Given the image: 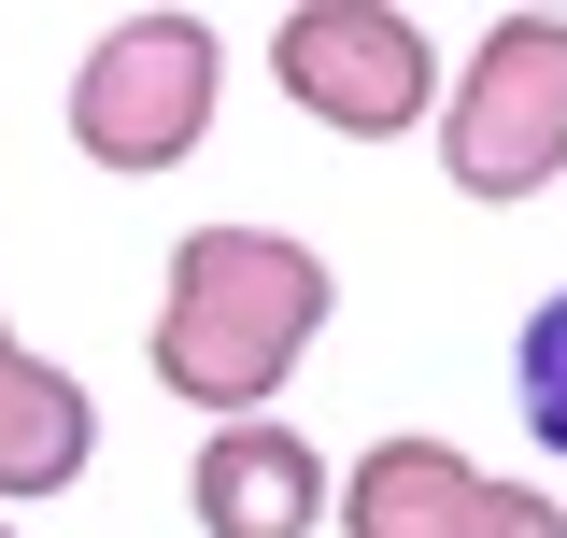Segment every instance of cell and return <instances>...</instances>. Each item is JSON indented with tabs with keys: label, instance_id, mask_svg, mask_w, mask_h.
Wrapping results in <instances>:
<instances>
[{
	"label": "cell",
	"instance_id": "obj_6",
	"mask_svg": "<svg viewBox=\"0 0 567 538\" xmlns=\"http://www.w3.org/2000/svg\"><path fill=\"white\" fill-rule=\"evenodd\" d=\"M100 468V397L71 383L58 354H0V510H43V496H71V482Z\"/></svg>",
	"mask_w": 567,
	"mask_h": 538
},
{
	"label": "cell",
	"instance_id": "obj_4",
	"mask_svg": "<svg viewBox=\"0 0 567 538\" xmlns=\"http://www.w3.org/2000/svg\"><path fill=\"white\" fill-rule=\"evenodd\" d=\"M270 85L341 142H412L440 114V43L412 0H284L270 14Z\"/></svg>",
	"mask_w": 567,
	"mask_h": 538
},
{
	"label": "cell",
	"instance_id": "obj_1",
	"mask_svg": "<svg viewBox=\"0 0 567 538\" xmlns=\"http://www.w3.org/2000/svg\"><path fill=\"white\" fill-rule=\"evenodd\" d=\"M327 312H341V269L312 256L298 227L213 213V227H185V241H171V269H156L142 369H156V397H185L199 425H256V411L312 369Z\"/></svg>",
	"mask_w": 567,
	"mask_h": 538
},
{
	"label": "cell",
	"instance_id": "obj_2",
	"mask_svg": "<svg viewBox=\"0 0 567 538\" xmlns=\"http://www.w3.org/2000/svg\"><path fill=\"white\" fill-rule=\"evenodd\" d=\"M425 142H440V185L468 213H525L539 185H567V14H496L440 71Z\"/></svg>",
	"mask_w": 567,
	"mask_h": 538
},
{
	"label": "cell",
	"instance_id": "obj_11",
	"mask_svg": "<svg viewBox=\"0 0 567 538\" xmlns=\"http://www.w3.org/2000/svg\"><path fill=\"white\" fill-rule=\"evenodd\" d=\"M0 538H14V510H0Z\"/></svg>",
	"mask_w": 567,
	"mask_h": 538
},
{
	"label": "cell",
	"instance_id": "obj_9",
	"mask_svg": "<svg viewBox=\"0 0 567 538\" xmlns=\"http://www.w3.org/2000/svg\"><path fill=\"white\" fill-rule=\"evenodd\" d=\"M468 538H567V496H554V482H496V468H483Z\"/></svg>",
	"mask_w": 567,
	"mask_h": 538
},
{
	"label": "cell",
	"instance_id": "obj_7",
	"mask_svg": "<svg viewBox=\"0 0 567 538\" xmlns=\"http://www.w3.org/2000/svg\"><path fill=\"white\" fill-rule=\"evenodd\" d=\"M341 538H468V510H483V468L454 454V439H425V425H398V439H369L341 482Z\"/></svg>",
	"mask_w": 567,
	"mask_h": 538
},
{
	"label": "cell",
	"instance_id": "obj_10",
	"mask_svg": "<svg viewBox=\"0 0 567 538\" xmlns=\"http://www.w3.org/2000/svg\"><path fill=\"white\" fill-rule=\"evenodd\" d=\"M0 354H14V312H0Z\"/></svg>",
	"mask_w": 567,
	"mask_h": 538
},
{
	"label": "cell",
	"instance_id": "obj_5",
	"mask_svg": "<svg viewBox=\"0 0 567 538\" xmlns=\"http://www.w3.org/2000/svg\"><path fill=\"white\" fill-rule=\"evenodd\" d=\"M185 510L199 538H312L327 525V454L298 439V425H199V454H185Z\"/></svg>",
	"mask_w": 567,
	"mask_h": 538
},
{
	"label": "cell",
	"instance_id": "obj_8",
	"mask_svg": "<svg viewBox=\"0 0 567 538\" xmlns=\"http://www.w3.org/2000/svg\"><path fill=\"white\" fill-rule=\"evenodd\" d=\"M511 411H525V439L567 468V283L525 312V340H511Z\"/></svg>",
	"mask_w": 567,
	"mask_h": 538
},
{
	"label": "cell",
	"instance_id": "obj_3",
	"mask_svg": "<svg viewBox=\"0 0 567 538\" xmlns=\"http://www.w3.org/2000/svg\"><path fill=\"white\" fill-rule=\"evenodd\" d=\"M213 100H227V43L199 14H114L85 58H71V156L114 170V185H171L213 142Z\"/></svg>",
	"mask_w": 567,
	"mask_h": 538
}]
</instances>
